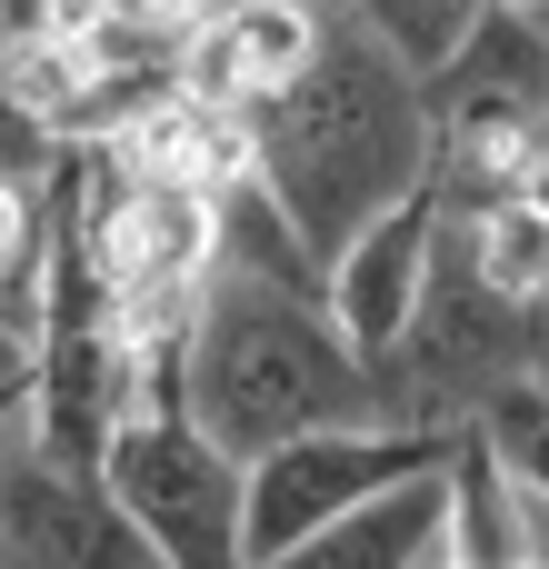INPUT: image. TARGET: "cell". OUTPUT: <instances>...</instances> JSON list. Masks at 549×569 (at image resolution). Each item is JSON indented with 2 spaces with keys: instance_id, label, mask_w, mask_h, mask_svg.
Here are the masks:
<instances>
[{
  "instance_id": "8",
  "label": "cell",
  "mask_w": 549,
  "mask_h": 569,
  "mask_svg": "<svg viewBox=\"0 0 549 569\" xmlns=\"http://www.w3.org/2000/svg\"><path fill=\"white\" fill-rule=\"evenodd\" d=\"M440 230H450L440 190H410L390 220H370V230H360V240L330 260V280H320V310L340 320V340H350L370 370L400 350V330H410V310H420V290H430Z\"/></svg>"
},
{
  "instance_id": "17",
  "label": "cell",
  "mask_w": 549,
  "mask_h": 569,
  "mask_svg": "<svg viewBox=\"0 0 549 569\" xmlns=\"http://www.w3.org/2000/svg\"><path fill=\"white\" fill-rule=\"evenodd\" d=\"M530 380H540V390H549V300H540V310H530Z\"/></svg>"
},
{
  "instance_id": "5",
  "label": "cell",
  "mask_w": 549,
  "mask_h": 569,
  "mask_svg": "<svg viewBox=\"0 0 549 569\" xmlns=\"http://www.w3.org/2000/svg\"><path fill=\"white\" fill-rule=\"evenodd\" d=\"M450 440H460V430H390V420H360V430H310V440L250 460L240 560L270 569V560H290L300 540H320L330 520L370 510L380 490H410V480L450 470Z\"/></svg>"
},
{
  "instance_id": "22",
  "label": "cell",
  "mask_w": 549,
  "mask_h": 569,
  "mask_svg": "<svg viewBox=\"0 0 549 569\" xmlns=\"http://www.w3.org/2000/svg\"><path fill=\"white\" fill-rule=\"evenodd\" d=\"M0 569H10V550H0Z\"/></svg>"
},
{
  "instance_id": "19",
  "label": "cell",
  "mask_w": 549,
  "mask_h": 569,
  "mask_svg": "<svg viewBox=\"0 0 549 569\" xmlns=\"http://www.w3.org/2000/svg\"><path fill=\"white\" fill-rule=\"evenodd\" d=\"M500 10H530V20H540V10H549V0H500Z\"/></svg>"
},
{
  "instance_id": "11",
  "label": "cell",
  "mask_w": 549,
  "mask_h": 569,
  "mask_svg": "<svg viewBox=\"0 0 549 569\" xmlns=\"http://www.w3.org/2000/svg\"><path fill=\"white\" fill-rule=\"evenodd\" d=\"M400 70H420V80H440L450 70V50L470 40V20L490 10V0H340Z\"/></svg>"
},
{
  "instance_id": "2",
  "label": "cell",
  "mask_w": 549,
  "mask_h": 569,
  "mask_svg": "<svg viewBox=\"0 0 549 569\" xmlns=\"http://www.w3.org/2000/svg\"><path fill=\"white\" fill-rule=\"evenodd\" d=\"M190 420L250 470L310 430L380 420V370L340 340V320L270 280H210L190 330Z\"/></svg>"
},
{
  "instance_id": "10",
  "label": "cell",
  "mask_w": 549,
  "mask_h": 569,
  "mask_svg": "<svg viewBox=\"0 0 549 569\" xmlns=\"http://www.w3.org/2000/svg\"><path fill=\"white\" fill-rule=\"evenodd\" d=\"M460 240H470V270L500 290V300H520V310H540L549 300V220L510 190L500 210H480V220H460Z\"/></svg>"
},
{
  "instance_id": "18",
  "label": "cell",
  "mask_w": 549,
  "mask_h": 569,
  "mask_svg": "<svg viewBox=\"0 0 549 569\" xmlns=\"http://www.w3.org/2000/svg\"><path fill=\"white\" fill-rule=\"evenodd\" d=\"M220 10H240V0H200V20H220Z\"/></svg>"
},
{
  "instance_id": "23",
  "label": "cell",
  "mask_w": 549,
  "mask_h": 569,
  "mask_svg": "<svg viewBox=\"0 0 549 569\" xmlns=\"http://www.w3.org/2000/svg\"><path fill=\"white\" fill-rule=\"evenodd\" d=\"M540 30H549V10H540Z\"/></svg>"
},
{
  "instance_id": "13",
  "label": "cell",
  "mask_w": 549,
  "mask_h": 569,
  "mask_svg": "<svg viewBox=\"0 0 549 569\" xmlns=\"http://www.w3.org/2000/svg\"><path fill=\"white\" fill-rule=\"evenodd\" d=\"M100 30H110L100 0H0V50H20V40H100Z\"/></svg>"
},
{
  "instance_id": "15",
  "label": "cell",
  "mask_w": 549,
  "mask_h": 569,
  "mask_svg": "<svg viewBox=\"0 0 549 569\" xmlns=\"http://www.w3.org/2000/svg\"><path fill=\"white\" fill-rule=\"evenodd\" d=\"M110 30H200V0H100Z\"/></svg>"
},
{
  "instance_id": "9",
  "label": "cell",
  "mask_w": 549,
  "mask_h": 569,
  "mask_svg": "<svg viewBox=\"0 0 549 569\" xmlns=\"http://www.w3.org/2000/svg\"><path fill=\"white\" fill-rule=\"evenodd\" d=\"M440 550H450V470H430L410 490H380L370 510L330 520L320 540H300L270 569H440Z\"/></svg>"
},
{
  "instance_id": "16",
  "label": "cell",
  "mask_w": 549,
  "mask_h": 569,
  "mask_svg": "<svg viewBox=\"0 0 549 569\" xmlns=\"http://www.w3.org/2000/svg\"><path fill=\"white\" fill-rule=\"evenodd\" d=\"M520 200H530V210H540V220H549V140H540V150H530V170H520Z\"/></svg>"
},
{
  "instance_id": "21",
  "label": "cell",
  "mask_w": 549,
  "mask_h": 569,
  "mask_svg": "<svg viewBox=\"0 0 549 569\" xmlns=\"http://www.w3.org/2000/svg\"><path fill=\"white\" fill-rule=\"evenodd\" d=\"M520 569H549V560H540V550H530V560H520Z\"/></svg>"
},
{
  "instance_id": "6",
  "label": "cell",
  "mask_w": 549,
  "mask_h": 569,
  "mask_svg": "<svg viewBox=\"0 0 549 569\" xmlns=\"http://www.w3.org/2000/svg\"><path fill=\"white\" fill-rule=\"evenodd\" d=\"M0 550L10 569H160L150 540L120 520V500L100 490V470L50 460L30 420L0 430Z\"/></svg>"
},
{
  "instance_id": "7",
  "label": "cell",
  "mask_w": 549,
  "mask_h": 569,
  "mask_svg": "<svg viewBox=\"0 0 549 569\" xmlns=\"http://www.w3.org/2000/svg\"><path fill=\"white\" fill-rule=\"evenodd\" d=\"M430 130L440 150L450 140H510V150H540L549 140V30L530 10H480L470 40L450 50V70L430 80Z\"/></svg>"
},
{
  "instance_id": "14",
  "label": "cell",
  "mask_w": 549,
  "mask_h": 569,
  "mask_svg": "<svg viewBox=\"0 0 549 569\" xmlns=\"http://www.w3.org/2000/svg\"><path fill=\"white\" fill-rule=\"evenodd\" d=\"M50 170H60V140L20 110V90H10V70H0V180H20V190H50Z\"/></svg>"
},
{
  "instance_id": "3",
  "label": "cell",
  "mask_w": 549,
  "mask_h": 569,
  "mask_svg": "<svg viewBox=\"0 0 549 569\" xmlns=\"http://www.w3.org/2000/svg\"><path fill=\"white\" fill-rule=\"evenodd\" d=\"M100 490L120 500V520L150 540L160 569H250L240 560L250 470L190 420V350L140 360V400L120 410V430L100 450Z\"/></svg>"
},
{
  "instance_id": "20",
  "label": "cell",
  "mask_w": 549,
  "mask_h": 569,
  "mask_svg": "<svg viewBox=\"0 0 549 569\" xmlns=\"http://www.w3.org/2000/svg\"><path fill=\"white\" fill-rule=\"evenodd\" d=\"M10 420H30V410H0V430H10Z\"/></svg>"
},
{
  "instance_id": "1",
  "label": "cell",
  "mask_w": 549,
  "mask_h": 569,
  "mask_svg": "<svg viewBox=\"0 0 549 569\" xmlns=\"http://www.w3.org/2000/svg\"><path fill=\"white\" fill-rule=\"evenodd\" d=\"M250 120H260V190L290 210L320 280L370 220H390L410 190H430V160H440L430 80L400 70L350 10H330L320 60Z\"/></svg>"
},
{
  "instance_id": "12",
  "label": "cell",
  "mask_w": 549,
  "mask_h": 569,
  "mask_svg": "<svg viewBox=\"0 0 549 569\" xmlns=\"http://www.w3.org/2000/svg\"><path fill=\"white\" fill-rule=\"evenodd\" d=\"M480 440H490V460L520 480V500H540V510H549V390H540V380L500 390V400L480 410Z\"/></svg>"
},
{
  "instance_id": "4",
  "label": "cell",
  "mask_w": 549,
  "mask_h": 569,
  "mask_svg": "<svg viewBox=\"0 0 549 569\" xmlns=\"http://www.w3.org/2000/svg\"><path fill=\"white\" fill-rule=\"evenodd\" d=\"M520 380H530V310L470 270V240L450 220L430 290H420L400 350L380 360V420L390 430H480V410Z\"/></svg>"
}]
</instances>
